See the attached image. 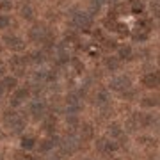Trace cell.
Masks as SVG:
<instances>
[{
    "instance_id": "obj_15",
    "label": "cell",
    "mask_w": 160,
    "mask_h": 160,
    "mask_svg": "<svg viewBox=\"0 0 160 160\" xmlns=\"http://www.w3.org/2000/svg\"><path fill=\"white\" fill-rule=\"evenodd\" d=\"M107 66H109L110 69H118L119 68V61L114 59V57H110V59H107Z\"/></svg>"
},
{
    "instance_id": "obj_19",
    "label": "cell",
    "mask_w": 160,
    "mask_h": 160,
    "mask_svg": "<svg viewBox=\"0 0 160 160\" xmlns=\"http://www.w3.org/2000/svg\"><path fill=\"white\" fill-rule=\"evenodd\" d=\"M9 25V18L7 16H0V29H6Z\"/></svg>"
},
{
    "instance_id": "obj_16",
    "label": "cell",
    "mask_w": 160,
    "mask_h": 160,
    "mask_svg": "<svg viewBox=\"0 0 160 160\" xmlns=\"http://www.w3.org/2000/svg\"><path fill=\"white\" fill-rule=\"evenodd\" d=\"M119 55H121L123 59H130L132 48H130V46H125V48H121V50H119Z\"/></svg>"
},
{
    "instance_id": "obj_6",
    "label": "cell",
    "mask_w": 160,
    "mask_h": 160,
    "mask_svg": "<svg viewBox=\"0 0 160 160\" xmlns=\"http://www.w3.org/2000/svg\"><path fill=\"white\" fill-rule=\"evenodd\" d=\"M7 45H9V48H12V50H23L25 48V43H23L20 38H7Z\"/></svg>"
},
{
    "instance_id": "obj_12",
    "label": "cell",
    "mask_w": 160,
    "mask_h": 160,
    "mask_svg": "<svg viewBox=\"0 0 160 160\" xmlns=\"http://www.w3.org/2000/svg\"><path fill=\"white\" fill-rule=\"evenodd\" d=\"M75 22L78 23L80 27H87V25L91 23V20H89V16H87V14H78V16L75 18Z\"/></svg>"
},
{
    "instance_id": "obj_8",
    "label": "cell",
    "mask_w": 160,
    "mask_h": 160,
    "mask_svg": "<svg viewBox=\"0 0 160 160\" xmlns=\"http://www.w3.org/2000/svg\"><path fill=\"white\" fill-rule=\"evenodd\" d=\"M80 137H82V141L91 139L92 137V126L91 125H82V128H80Z\"/></svg>"
},
{
    "instance_id": "obj_7",
    "label": "cell",
    "mask_w": 160,
    "mask_h": 160,
    "mask_svg": "<svg viewBox=\"0 0 160 160\" xmlns=\"http://www.w3.org/2000/svg\"><path fill=\"white\" fill-rule=\"evenodd\" d=\"M59 144V139L57 137H53V139H48V141H43V144L39 146L41 151H50L53 146H57Z\"/></svg>"
},
{
    "instance_id": "obj_13",
    "label": "cell",
    "mask_w": 160,
    "mask_h": 160,
    "mask_svg": "<svg viewBox=\"0 0 160 160\" xmlns=\"http://www.w3.org/2000/svg\"><path fill=\"white\" fill-rule=\"evenodd\" d=\"M109 133L112 135V137H119L121 135V126L118 125V123H112V125L109 126Z\"/></svg>"
},
{
    "instance_id": "obj_22",
    "label": "cell",
    "mask_w": 160,
    "mask_h": 160,
    "mask_svg": "<svg viewBox=\"0 0 160 160\" xmlns=\"http://www.w3.org/2000/svg\"><path fill=\"white\" fill-rule=\"evenodd\" d=\"M68 123H69V125H75V123H77V118H75V116H71V118L68 119Z\"/></svg>"
},
{
    "instance_id": "obj_18",
    "label": "cell",
    "mask_w": 160,
    "mask_h": 160,
    "mask_svg": "<svg viewBox=\"0 0 160 160\" xmlns=\"http://www.w3.org/2000/svg\"><path fill=\"white\" fill-rule=\"evenodd\" d=\"M119 148L116 142H103V149H107V151H116V149Z\"/></svg>"
},
{
    "instance_id": "obj_1",
    "label": "cell",
    "mask_w": 160,
    "mask_h": 160,
    "mask_svg": "<svg viewBox=\"0 0 160 160\" xmlns=\"http://www.w3.org/2000/svg\"><path fill=\"white\" fill-rule=\"evenodd\" d=\"M6 123L7 125H11V128H14V132H20L23 126H25L23 119L16 114V112H7L6 114Z\"/></svg>"
},
{
    "instance_id": "obj_2",
    "label": "cell",
    "mask_w": 160,
    "mask_h": 160,
    "mask_svg": "<svg viewBox=\"0 0 160 160\" xmlns=\"http://www.w3.org/2000/svg\"><path fill=\"white\" fill-rule=\"evenodd\" d=\"M110 87L116 89V91H125L130 87V78L128 77H118V78L110 80Z\"/></svg>"
},
{
    "instance_id": "obj_9",
    "label": "cell",
    "mask_w": 160,
    "mask_h": 160,
    "mask_svg": "<svg viewBox=\"0 0 160 160\" xmlns=\"http://www.w3.org/2000/svg\"><path fill=\"white\" fill-rule=\"evenodd\" d=\"M16 84H18L16 77H6V78H4V82H2V87H4V89H14V87H16Z\"/></svg>"
},
{
    "instance_id": "obj_11",
    "label": "cell",
    "mask_w": 160,
    "mask_h": 160,
    "mask_svg": "<svg viewBox=\"0 0 160 160\" xmlns=\"http://www.w3.org/2000/svg\"><path fill=\"white\" fill-rule=\"evenodd\" d=\"M36 146V139L34 137H23L22 141V148L23 149H30V148H34Z\"/></svg>"
},
{
    "instance_id": "obj_25",
    "label": "cell",
    "mask_w": 160,
    "mask_h": 160,
    "mask_svg": "<svg viewBox=\"0 0 160 160\" xmlns=\"http://www.w3.org/2000/svg\"><path fill=\"white\" fill-rule=\"evenodd\" d=\"M2 73H4V71H2V68H0V75H2Z\"/></svg>"
},
{
    "instance_id": "obj_20",
    "label": "cell",
    "mask_w": 160,
    "mask_h": 160,
    "mask_svg": "<svg viewBox=\"0 0 160 160\" xmlns=\"http://www.w3.org/2000/svg\"><path fill=\"white\" fill-rule=\"evenodd\" d=\"M23 16H25V18H30V16H32V9H30V7H23Z\"/></svg>"
},
{
    "instance_id": "obj_23",
    "label": "cell",
    "mask_w": 160,
    "mask_h": 160,
    "mask_svg": "<svg viewBox=\"0 0 160 160\" xmlns=\"http://www.w3.org/2000/svg\"><path fill=\"white\" fill-rule=\"evenodd\" d=\"M9 7H11L9 2H2V9H9Z\"/></svg>"
},
{
    "instance_id": "obj_5",
    "label": "cell",
    "mask_w": 160,
    "mask_h": 160,
    "mask_svg": "<svg viewBox=\"0 0 160 160\" xmlns=\"http://www.w3.org/2000/svg\"><path fill=\"white\" fill-rule=\"evenodd\" d=\"M142 84L146 87H157V86H158V75H157V73H148L142 78Z\"/></svg>"
},
{
    "instance_id": "obj_21",
    "label": "cell",
    "mask_w": 160,
    "mask_h": 160,
    "mask_svg": "<svg viewBox=\"0 0 160 160\" xmlns=\"http://www.w3.org/2000/svg\"><path fill=\"white\" fill-rule=\"evenodd\" d=\"M73 64H75V68L78 69V71H82V69H84V66H82V64H80L78 61H73Z\"/></svg>"
},
{
    "instance_id": "obj_26",
    "label": "cell",
    "mask_w": 160,
    "mask_h": 160,
    "mask_svg": "<svg viewBox=\"0 0 160 160\" xmlns=\"http://www.w3.org/2000/svg\"><path fill=\"white\" fill-rule=\"evenodd\" d=\"M116 160H121V158H116Z\"/></svg>"
},
{
    "instance_id": "obj_3",
    "label": "cell",
    "mask_w": 160,
    "mask_h": 160,
    "mask_svg": "<svg viewBox=\"0 0 160 160\" xmlns=\"http://www.w3.org/2000/svg\"><path fill=\"white\" fill-rule=\"evenodd\" d=\"M45 110H46V107H45L43 102H34L32 105H30V114L34 116L36 119L43 118V116H45Z\"/></svg>"
},
{
    "instance_id": "obj_14",
    "label": "cell",
    "mask_w": 160,
    "mask_h": 160,
    "mask_svg": "<svg viewBox=\"0 0 160 160\" xmlns=\"http://www.w3.org/2000/svg\"><path fill=\"white\" fill-rule=\"evenodd\" d=\"M107 102H109V94H107V91L98 92V96H96V103L103 105V103H107Z\"/></svg>"
},
{
    "instance_id": "obj_17",
    "label": "cell",
    "mask_w": 160,
    "mask_h": 160,
    "mask_svg": "<svg viewBox=\"0 0 160 160\" xmlns=\"http://www.w3.org/2000/svg\"><path fill=\"white\" fill-rule=\"evenodd\" d=\"M157 98H144V102H142V105L144 107H155L157 105Z\"/></svg>"
},
{
    "instance_id": "obj_4",
    "label": "cell",
    "mask_w": 160,
    "mask_h": 160,
    "mask_svg": "<svg viewBox=\"0 0 160 160\" xmlns=\"http://www.w3.org/2000/svg\"><path fill=\"white\" fill-rule=\"evenodd\" d=\"M77 148H78V142H77V139L75 137H68L62 142V151L64 153H73Z\"/></svg>"
},
{
    "instance_id": "obj_10",
    "label": "cell",
    "mask_w": 160,
    "mask_h": 160,
    "mask_svg": "<svg viewBox=\"0 0 160 160\" xmlns=\"http://www.w3.org/2000/svg\"><path fill=\"white\" fill-rule=\"evenodd\" d=\"M27 96H29V91H27V89H20V91H16V94H14V98H12V105H18V103L22 102V100H25Z\"/></svg>"
},
{
    "instance_id": "obj_24",
    "label": "cell",
    "mask_w": 160,
    "mask_h": 160,
    "mask_svg": "<svg viewBox=\"0 0 160 160\" xmlns=\"http://www.w3.org/2000/svg\"><path fill=\"white\" fill-rule=\"evenodd\" d=\"M2 92H4V87H2V84H0V96H2Z\"/></svg>"
}]
</instances>
